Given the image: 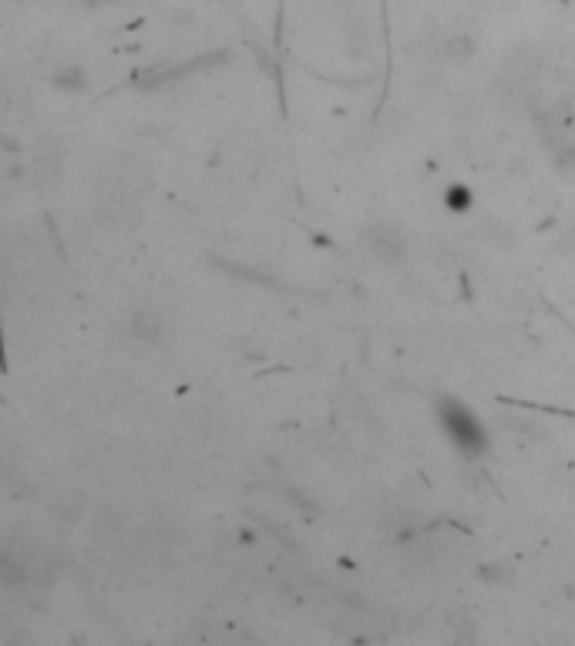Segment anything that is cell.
<instances>
[{"mask_svg":"<svg viewBox=\"0 0 575 646\" xmlns=\"http://www.w3.org/2000/svg\"><path fill=\"white\" fill-rule=\"evenodd\" d=\"M438 418L444 424V431H448V438L465 451V455H478V451L485 448V431H481L478 418L461 401H441Z\"/></svg>","mask_w":575,"mask_h":646,"instance_id":"1","label":"cell"},{"mask_svg":"<svg viewBox=\"0 0 575 646\" xmlns=\"http://www.w3.org/2000/svg\"><path fill=\"white\" fill-rule=\"evenodd\" d=\"M364 246H367V253L374 256L377 263H384V266H397L407 256L404 229L397 223H391V219H380V223L370 226L367 236H364Z\"/></svg>","mask_w":575,"mask_h":646,"instance_id":"2","label":"cell"}]
</instances>
